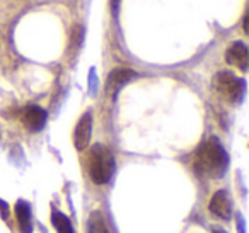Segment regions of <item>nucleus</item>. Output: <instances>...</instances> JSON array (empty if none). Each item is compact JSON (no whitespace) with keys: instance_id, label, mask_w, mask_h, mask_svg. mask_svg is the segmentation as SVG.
I'll use <instances>...</instances> for the list:
<instances>
[{"instance_id":"9b49d317","label":"nucleus","mask_w":249,"mask_h":233,"mask_svg":"<svg viewBox=\"0 0 249 233\" xmlns=\"http://www.w3.org/2000/svg\"><path fill=\"white\" fill-rule=\"evenodd\" d=\"M52 221H53V226H55L56 233H75L72 228L70 219L67 218L62 211H58L56 208L52 209Z\"/></svg>"},{"instance_id":"20e7f679","label":"nucleus","mask_w":249,"mask_h":233,"mask_svg":"<svg viewBox=\"0 0 249 233\" xmlns=\"http://www.w3.org/2000/svg\"><path fill=\"white\" fill-rule=\"evenodd\" d=\"M225 62L229 65L235 67L241 72H246L249 65V55H248V46L244 45L242 41H235L232 43L231 46L225 51Z\"/></svg>"},{"instance_id":"1a4fd4ad","label":"nucleus","mask_w":249,"mask_h":233,"mask_svg":"<svg viewBox=\"0 0 249 233\" xmlns=\"http://www.w3.org/2000/svg\"><path fill=\"white\" fill-rule=\"evenodd\" d=\"M16 218H18V226L21 233H33V221H31V206L24 201L19 199L16 202Z\"/></svg>"},{"instance_id":"7ed1b4c3","label":"nucleus","mask_w":249,"mask_h":233,"mask_svg":"<svg viewBox=\"0 0 249 233\" xmlns=\"http://www.w3.org/2000/svg\"><path fill=\"white\" fill-rule=\"evenodd\" d=\"M213 90L227 102L239 104L246 94V82L232 72H218L213 77Z\"/></svg>"},{"instance_id":"39448f33","label":"nucleus","mask_w":249,"mask_h":233,"mask_svg":"<svg viewBox=\"0 0 249 233\" xmlns=\"http://www.w3.org/2000/svg\"><path fill=\"white\" fill-rule=\"evenodd\" d=\"M90 134H92V117L89 113H86L79 119L73 131V145L79 151L86 150L90 143Z\"/></svg>"},{"instance_id":"9d476101","label":"nucleus","mask_w":249,"mask_h":233,"mask_svg":"<svg viewBox=\"0 0 249 233\" xmlns=\"http://www.w3.org/2000/svg\"><path fill=\"white\" fill-rule=\"evenodd\" d=\"M87 233H109L107 223L101 211H92L87 219Z\"/></svg>"},{"instance_id":"f257e3e1","label":"nucleus","mask_w":249,"mask_h":233,"mask_svg":"<svg viewBox=\"0 0 249 233\" xmlns=\"http://www.w3.org/2000/svg\"><path fill=\"white\" fill-rule=\"evenodd\" d=\"M229 167V155L215 136L207 138L195 153L193 168L203 177L220 179Z\"/></svg>"},{"instance_id":"ddd939ff","label":"nucleus","mask_w":249,"mask_h":233,"mask_svg":"<svg viewBox=\"0 0 249 233\" xmlns=\"http://www.w3.org/2000/svg\"><path fill=\"white\" fill-rule=\"evenodd\" d=\"M235 218H237L239 233H244V219H242V215H241V213H237V215H235Z\"/></svg>"},{"instance_id":"f8f14e48","label":"nucleus","mask_w":249,"mask_h":233,"mask_svg":"<svg viewBox=\"0 0 249 233\" xmlns=\"http://www.w3.org/2000/svg\"><path fill=\"white\" fill-rule=\"evenodd\" d=\"M0 213H2V216H4L5 219H9V206L5 201H0Z\"/></svg>"},{"instance_id":"4468645a","label":"nucleus","mask_w":249,"mask_h":233,"mask_svg":"<svg viewBox=\"0 0 249 233\" xmlns=\"http://www.w3.org/2000/svg\"><path fill=\"white\" fill-rule=\"evenodd\" d=\"M118 4H120V0H111V7H113L114 11L118 9Z\"/></svg>"},{"instance_id":"423d86ee","label":"nucleus","mask_w":249,"mask_h":233,"mask_svg":"<svg viewBox=\"0 0 249 233\" xmlns=\"http://www.w3.org/2000/svg\"><path fill=\"white\" fill-rule=\"evenodd\" d=\"M135 75L137 73L130 68H114L113 72L109 73V77H107V83H106L107 94L116 97L118 90H120L123 85H126L130 80L135 79Z\"/></svg>"},{"instance_id":"f03ea898","label":"nucleus","mask_w":249,"mask_h":233,"mask_svg":"<svg viewBox=\"0 0 249 233\" xmlns=\"http://www.w3.org/2000/svg\"><path fill=\"white\" fill-rule=\"evenodd\" d=\"M89 175L94 184H107L114 172V157L104 145H94L89 151Z\"/></svg>"},{"instance_id":"0eeeda50","label":"nucleus","mask_w":249,"mask_h":233,"mask_svg":"<svg viewBox=\"0 0 249 233\" xmlns=\"http://www.w3.org/2000/svg\"><path fill=\"white\" fill-rule=\"evenodd\" d=\"M46 111L39 106H28L22 113V121L29 131H41L46 124Z\"/></svg>"},{"instance_id":"6e6552de","label":"nucleus","mask_w":249,"mask_h":233,"mask_svg":"<svg viewBox=\"0 0 249 233\" xmlns=\"http://www.w3.org/2000/svg\"><path fill=\"white\" fill-rule=\"evenodd\" d=\"M210 211L212 215H215L220 219H229L232 215V206H231V199H229L227 192L225 191H218L213 194V198L210 199Z\"/></svg>"},{"instance_id":"2eb2a0df","label":"nucleus","mask_w":249,"mask_h":233,"mask_svg":"<svg viewBox=\"0 0 249 233\" xmlns=\"http://www.w3.org/2000/svg\"><path fill=\"white\" fill-rule=\"evenodd\" d=\"M213 233H227V232H224V230H218V228H215V230H213Z\"/></svg>"}]
</instances>
